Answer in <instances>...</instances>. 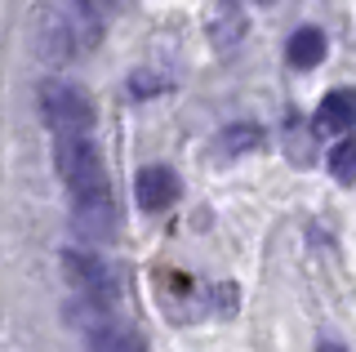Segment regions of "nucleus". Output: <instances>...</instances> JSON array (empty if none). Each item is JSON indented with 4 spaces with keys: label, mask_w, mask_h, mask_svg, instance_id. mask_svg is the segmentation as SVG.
Here are the masks:
<instances>
[{
    "label": "nucleus",
    "mask_w": 356,
    "mask_h": 352,
    "mask_svg": "<svg viewBox=\"0 0 356 352\" xmlns=\"http://www.w3.org/2000/svg\"><path fill=\"white\" fill-rule=\"evenodd\" d=\"M54 170H58L72 205H94V201H111V183L103 170L94 138L89 134H58L54 138Z\"/></svg>",
    "instance_id": "obj_1"
},
{
    "label": "nucleus",
    "mask_w": 356,
    "mask_h": 352,
    "mask_svg": "<svg viewBox=\"0 0 356 352\" xmlns=\"http://www.w3.org/2000/svg\"><path fill=\"white\" fill-rule=\"evenodd\" d=\"M27 40H31V54L49 67H67V63L81 58V45H85V31L67 9L58 5H36L31 9V23H27Z\"/></svg>",
    "instance_id": "obj_2"
},
{
    "label": "nucleus",
    "mask_w": 356,
    "mask_h": 352,
    "mask_svg": "<svg viewBox=\"0 0 356 352\" xmlns=\"http://www.w3.org/2000/svg\"><path fill=\"white\" fill-rule=\"evenodd\" d=\"M36 103H40L44 125L54 129V138H58V134H89L94 120H98L94 98H89L76 81H44L40 94H36Z\"/></svg>",
    "instance_id": "obj_3"
},
{
    "label": "nucleus",
    "mask_w": 356,
    "mask_h": 352,
    "mask_svg": "<svg viewBox=\"0 0 356 352\" xmlns=\"http://www.w3.org/2000/svg\"><path fill=\"white\" fill-rule=\"evenodd\" d=\"M63 277L94 303H107L116 294V277H111V263L89 255V250H63Z\"/></svg>",
    "instance_id": "obj_4"
},
{
    "label": "nucleus",
    "mask_w": 356,
    "mask_h": 352,
    "mask_svg": "<svg viewBox=\"0 0 356 352\" xmlns=\"http://www.w3.org/2000/svg\"><path fill=\"white\" fill-rule=\"evenodd\" d=\"M134 196H138V205L147 214L170 210L178 201V174L170 165H147V170H138V179H134Z\"/></svg>",
    "instance_id": "obj_5"
},
{
    "label": "nucleus",
    "mask_w": 356,
    "mask_h": 352,
    "mask_svg": "<svg viewBox=\"0 0 356 352\" xmlns=\"http://www.w3.org/2000/svg\"><path fill=\"white\" fill-rule=\"evenodd\" d=\"M316 129L321 134H352L356 129V90H330L316 107Z\"/></svg>",
    "instance_id": "obj_6"
},
{
    "label": "nucleus",
    "mask_w": 356,
    "mask_h": 352,
    "mask_svg": "<svg viewBox=\"0 0 356 352\" xmlns=\"http://www.w3.org/2000/svg\"><path fill=\"white\" fill-rule=\"evenodd\" d=\"M72 223L85 241H111L116 237V201H94V205H72Z\"/></svg>",
    "instance_id": "obj_7"
},
{
    "label": "nucleus",
    "mask_w": 356,
    "mask_h": 352,
    "mask_svg": "<svg viewBox=\"0 0 356 352\" xmlns=\"http://www.w3.org/2000/svg\"><path fill=\"white\" fill-rule=\"evenodd\" d=\"M285 63L298 67V72L321 67V63H325V31L321 27H298L294 36H289V45H285Z\"/></svg>",
    "instance_id": "obj_8"
},
{
    "label": "nucleus",
    "mask_w": 356,
    "mask_h": 352,
    "mask_svg": "<svg viewBox=\"0 0 356 352\" xmlns=\"http://www.w3.org/2000/svg\"><path fill=\"white\" fill-rule=\"evenodd\" d=\"M89 352H147L138 330L120 326V321H98L89 330Z\"/></svg>",
    "instance_id": "obj_9"
},
{
    "label": "nucleus",
    "mask_w": 356,
    "mask_h": 352,
    "mask_svg": "<svg viewBox=\"0 0 356 352\" xmlns=\"http://www.w3.org/2000/svg\"><path fill=\"white\" fill-rule=\"evenodd\" d=\"M263 125H254V120H236V125L218 129L214 138V152L218 157H245V152H259L263 147Z\"/></svg>",
    "instance_id": "obj_10"
},
{
    "label": "nucleus",
    "mask_w": 356,
    "mask_h": 352,
    "mask_svg": "<svg viewBox=\"0 0 356 352\" xmlns=\"http://www.w3.org/2000/svg\"><path fill=\"white\" fill-rule=\"evenodd\" d=\"M330 174L339 183H356V129H352V134H343L330 147Z\"/></svg>",
    "instance_id": "obj_11"
},
{
    "label": "nucleus",
    "mask_w": 356,
    "mask_h": 352,
    "mask_svg": "<svg viewBox=\"0 0 356 352\" xmlns=\"http://www.w3.org/2000/svg\"><path fill=\"white\" fill-rule=\"evenodd\" d=\"M316 352H348V348H343V344H334V339H325V344H321Z\"/></svg>",
    "instance_id": "obj_12"
},
{
    "label": "nucleus",
    "mask_w": 356,
    "mask_h": 352,
    "mask_svg": "<svg viewBox=\"0 0 356 352\" xmlns=\"http://www.w3.org/2000/svg\"><path fill=\"white\" fill-rule=\"evenodd\" d=\"M254 5H272V0H254Z\"/></svg>",
    "instance_id": "obj_13"
}]
</instances>
